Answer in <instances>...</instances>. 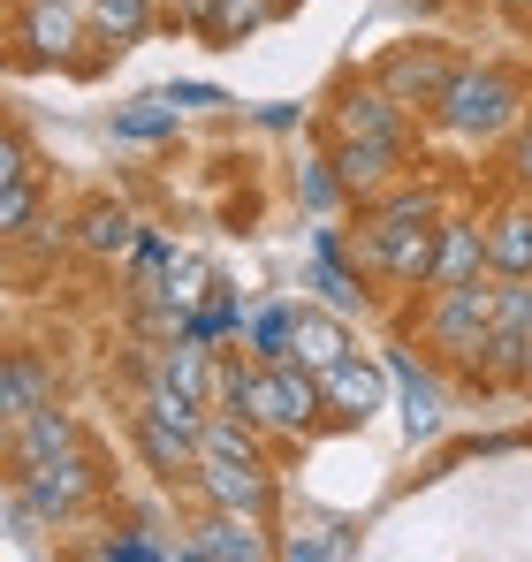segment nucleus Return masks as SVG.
<instances>
[{
  "label": "nucleus",
  "mask_w": 532,
  "mask_h": 562,
  "mask_svg": "<svg viewBox=\"0 0 532 562\" xmlns=\"http://www.w3.org/2000/svg\"><path fill=\"white\" fill-rule=\"evenodd\" d=\"M525 114H532V85L518 69H502V61H464L456 85L442 92V106H434V130L464 137V145H487V137L518 130Z\"/></svg>",
  "instance_id": "f257e3e1"
},
{
  "label": "nucleus",
  "mask_w": 532,
  "mask_h": 562,
  "mask_svg": "<svg viewBox=\"0 0 532 562\" xmlns=\"http://www.w3.org/2000/svg\"><path fill=\"white\" fill-rule=\"evenodd\" d=\"M8 46H15L23 69H77L85 77L77 46H99L91 0H15L8 8Z\"/></svg>",
  "instance_id": "f03ea898"
},
{
  "label": "nucleus",
  "mask_w": 532,
  "mask_h": 562,
  "mask_svg": "<svg viewBox=\"0 0 532 562\" xmlns=\"http://www.w3.org/2000/svg\"><path fill=\"white\" fill-rule=\"evenodd\" d=\"M495 296H502V281H464V289H426V304H419V342L442 358V366H479V350H487V335H495Z\"/></svg>",
  "instance_id": "7ed1b4c3"
},
{
  "label": "nucleus",
  "mask_w": 532,
  "mask_h": 562,
  "mask_svg": "<svg viewBox=\"0 0 532 562\" xmlns=\"http://www.w3.org/2000/svg\"><path fill=\"white\" fill-rule=\"evenodd\" d=\"M190 494L213 502V509H236V517H274V509H281L274 464H266L259 449H198Z\"/></svg>",
  "instance_id": "20e7f679"
},
{
  "label": "nucleus",
  "mask_w": 532,
  "mask_h": 562,
  "mask_svg": "<svg viewBox=\"0 0 532 562\" xmlns=\"http://www.w3.org/2000/svg\"><path fill=\"white\" fill-rule=\"evenodd\" d=\"M434 244H442V221H380V213L357 221L365 267H373L380 281H396V289H426V274H434Z\"/></svg>",
  "instance_id": "39448f33"
},
{
  "label": "nucleus",
  "mask_w": 532,
  "mask_h": 562,
  "mask_svg": "<svg viewBox=\"0 0 532 562\" xmlns=\"http://www.w3.org/2000/svg\"><path fill=\"white\" fill-rule=\"evenodd\" d=\"M456 54H448L442 38H411V46H388L380 61H373V85L396 99V106H411V114H434L442 92L456 85Z\"/></svg>",
  "instance_id": "423d86ee"
},
{
  "label": "nucleus",
  "mask_w": 532,
  "mask_h": 562,
  "mask_svg": "<svg viewBox=\"0 0 532 562\" xmlns=\"http://www.w3.org/2000/svg\"><path fill=\"white\" fill-rule=\"evenodd\" d=\"M328 145H343V137H373V145H411V106H396V99L380 92L373 77L365 85H343V92L328 99Z\"/></svg>",
  "instance_id": "0eeeda50"
},
{
  "label": "nucleus",
  "mask_w": 532,
  "mask_h": 562,
  "mask_svg": "<svg viewBox=\"0 0 532 562\" xmlns=\"http://www.w3.org/2000/svg\"><path fill=\"white\" fill-rule=\"evenodd\" d=\"M130 441H137V457H145L153 479L190 486V471H198V426L168 418L160 403H137V411H130Z\"/></svg>",
  "instance_id": "6e6552de"
},
{
  "label": "nucleus",
  "mask_w": 532,
  "mask_h": 562,
  "mask_svg": "<svg viewBox=\"0 0 532 562\" xmlns=\"http://www.w3.org/2000/svg\"><path fill=\"white\" fill-rule=\"evenodd\" d=\"M259 555H274L266 517H236V509L206 502V517L182 532V562H259Z\"/></svg>",
  "instance_id": "1a4fd4ad"
},
{
  "label": "nucleus",
  "mask_w": 532,
  "mask_h": 562,
  "mask_svg": "<svg viewBox=\"0 0 532 562\" xmlns=\"http://www.w3.org/2000/svg\"><path fill=\"white\" fill-rule=\"evenodd\" d=\"M388 366H380V358H335V366H328V373H320V387H328V418H335V426H365V418H373V411H380V403H388Z\"/></svg>",
  "instance_id": "9d476101"
},
{
  "label": "nucleus",
  "mask_w": 532,
  "mask_h": 562,
  "mask_svg": "<svg viewBox=\"0 0 532 562\" xmlns=\"http://www.w3.org/2000/svg\"><path fill=\"white\" fill-rule=\"evenodd\" d=\"M487 213H442V244H434V274L426 289H464V281H487Z\"/></svg>",
  "instance_id": "9b49d317"
},
{
  "label": "nucleus",
  "mask_w": 532,
  "mask_h": 562,
  "mask_svg": "<svg viewBox=\"0 0 532 562\" xmlns=\"http://www.w3.org/2000/svg\"><path fill=\"white\" fill-rule=\"evenodd\" d=\"M487 267L495 281H532V198H502L487 205Z\"/></svg>",
  "instance_id": "f8f14e48"
},
{
  "label": "nucleus",
  "mask_w": 532,
  "mask_h": 562,
  "mask_svg": "<svg viewBox=\"0 0 532 562\" xmlns=\"http://www.w3.org/2000/svg\"><path fill=\"white\" fill-rule=\"evenodd\" d=\"M46 403H54V366L15 342V350L0 358V426H23V418L46 411Z\"/></svg>",
  "instance_id": "ddd939ff"
},
{
  "label": "nucleus",
  "mask_w": 532,
  "mask_h": 562,
  "mask_svg": "<svg viewBox=\"0 0 532 562\" xmlns=\"http://www.w3.org/2000/svg\"><path fill=\"white\" fill-rule=\"evenodd\" d=\"M328 160H335V176H343V190H351V205H365V198H380V190L396 183V168H403V145L343 137V145H328Z\"/></svg>",
  "instance_id": "4468645a"
},
{
  "label": "nucleus",
  "mask_w": 532,
  "mask_h": 562,
  "mask_svg": "<svg viewBox=\"0 0 532 562\" xmlns=\"http://www.w3.org/2000/svg\"><path fill=\"white\" fill-rule=\"evenodd\" d=\"M85 434H77V418L69 411H31L23 426H8V471H31V464H54V457H69Z\"/></svg>",
  "instance_id": "2eb2a0df"
},
{
  "label": "nucleus",
  "mask_w": 532,
  "mask_h": 562,
  "mask_svg": "<svg viewBox=\"0 0 532 562\" xmlns=\"http://www.w3.org/2000/svg\"><path fill=\"white\" fill-rule=\"evenodd\" d=\"M312 289H320L335 312H365V304H373V289H365V274L351 267V251H343L335 228H312Z\"/></svg>",
  "instance_id": "dca6fc26"
},
{
  "label": "nucleus",
  "mask_w": 532,
  "mask_h": 562,
  "mask_svg": "<svg viewBox=\"0 0 532 562\" xmlns=\"http://www.w3.org/2000/svg\"><path fill=\"white\" fill-rule=\"evenodd\" d=\"M137 236H145V228H137V213H130L122 198H91L85 213H77V251H85V259H130Z\"/></svg>",
  "instance_id": "f3484780"
},
{
  "label": "nucleus",
  "mask_w": 532,
  "mask_h": 562,
  "mask_svg": "<svg viewBox=\"0 0 532 562\" xmlns=\"http://www.w3.org/2000/svg\"><path fill=\"white\" fill-rule=\"evenodd\" d=\"M388 373L403 387V434H411V441H434V434H442V380L426 373V366H411L403 342L388 350Z\"/></svg>",
  "instance_id": "a211bd4d"
},
{
  "label": "nucleus",
  "mask_w": 532,
  "mask_h": 562,
  "mask_svg": "<svg viewBox=\"0 0 532 562\" xmlns=\"http://www.w3.org/2000/svg\"><path fill=\"white\" fill-rule=\"evenodd\" d=\"M357 342H351V327H343V312L335 304H297V350L289 358H304L312 373H328L335 358H351Z\"/></svg>",
  "instance_id": "6ab92c4d"
},
{
  "label": "nucleus",
  "mask_w": 532,
  "mask_h": 562,
  "mask_svg": "<svg viewBox=\"0 0 532 562\" xmlns=\"http://www.w3.org/2000/svg\"><path fill=\"white\" fill-rule=\"evenodd\" d=\"M176 122H182L176 85H168V92L130 99V106H114V137H122V145H153V137H176Z\"/></svg>",
  "instance_id": "aec40b11"
},
{
  "label": "nucleus",
  "mask_w": 532,
  "mask_h": 562,
  "mask_svg": "<svg viewBox=\"0 0 532 562\" xmlns=\"http://www.w3.org/2000/svg\"><path fill=\"white\" fill-rule=\"evenodd\" d=\"M525 350H532L525 327H495L487 350H479V366H472V380L479 387H525Z\"/></svg>",
  "instance_id": "412c9836"
},
{
  "label": "nucleus",
  "mask_w": 532,
  "mask_h": 562,
  "mask_svg": "<svg viewBox=\"0 0 532 562\" xmlns=\"http://www.w3.org/2000/svg\"><path fill=\"white\" fill-rule=\"evenodd\" d=\"M244 327H252V312H244V296H236L229 281H213V296H206V304L190 312V327H182V335H198V342H213V350H221V342H236Z\"/></svg>",
  "instance_id": "4be33fe9"
},
{
  "label": "nucleus",
  "mask_w": 532,
  "mask_h": 562,
  "mask_svg": "<svg viewBox=\"0 0 532 562\" xmlns=\"http://www.w3.org/2000/svg\"><path fill=\"white\" fill-rule=\"evenodd\" d=\"M365 213H380V221H442V190L426 183V176H396V183L380 190V198H365Z\"/></svg>",
  "instance_id": "5701e85b"
},
{
  "label": "nucleus",
  "mask_w": 532,
  "mask_h": 562,
  "mask_svg": "<svg viewBox=\"0 0 532 562\" xmlns=\"http://www.w3.org/2000/svg\"><path fill=\"white\" fill-rule=\"evenodd\" d=\"M213 267H206V259H198V251H176V267H168V274L153 281V289H145V296H168V304H176V312H198V304H206V296H213Z\"/></svg>",
  "instance_id": "b1692460"
},
{
  "label": "nucleus",
  "mask_w": 532,
  "mask_h": 562,
  "mask_svg": "<svg viewBox=\"0 0 532 562\" xmlns=\"http://www.w3.org/2000/svg\"><path fill=\"white\" fill-rule=\"evenodd\" d=\"M274 555H289V562H351L357 555V532H351V525H304V532H289Z\"/></svg>",
  "instance_id": "393cba45"
},
{
  "label": "nucleus",
  "mask_w": 532,
  "mask_h": 562,
  "mask_svg": "<svg viewBox=\"0 0 532 562\" xmlns=\"http://www.w3.org/2000/svg\"><path fill=\"white\" fill-rule=\"evenodd\" d=\"M244 350L252 358H289L297 350V304H266V312H252V327H244Z\"/></svg>",
  "instance_id": "a878e982"
},
{
  "label": "nucleus",
  "mask_w": 532,
  "mask_h": 562,
  "mask_svg": "<svg viewBox=\"0 0 532 562\" xmlns=\"http://www.w3.org/2000/svg\"><path fill=\"white\" fill-rule=\"evenodd\" d=\"M91 23H99V38L122 54V46H137V38L153 31V0H91Z\"/></svg>",
  "instance_id": "bb28decb"
},
{
  "label": "nucleus",
  "mask_w": 532,
  "mask_h": 562,
  "mask_svg": "<svg viewBox=\"0 0 532 562\" xmlns=\"http://www.w3.org/2000/svg\"><path fill=\"white\" fill-rule=\"evenodd\" d=\"M38 228V183H0V236L23 244Z\"/></svg>",
  "instance_id": "cd10ccee"
},
{
  "label": "nucleus",
  "mask_w": 532,
  "mask_h": 562,
  "mask_svg": "<svg viewBox=\"0 0 532 562\" xmlns=\"http://www.w3.org/2000/svg\"><path fill=\"white\" fill-rule=\"evenodd\" d=\"M297 190H304V205H312V213H335V205H351V190H343V176H335V160H328V153H320V160L297 176Z\"/></svg>",
  "instance_id": "c85d7f7f"
},
{
  "label": "nucleus",
  "mask_w": 532,
  "mask_h": 562,
  "mask_svg": "<svg viewBox=\"0 0 532 562\" xmlns=\"http://www.w3.org/2000/svg\"><path fill=\"white\" fill-rule=\"evenodd\" d=\"M0 183H38V160H31V137L8 122V137H0Z\"/></svg>",
  "instance_id": "c756f323"
},
{
  "label": "nucleus",
  "mask_w": 532,
  "mask_h": 562,
  "mask_svg": "<svg viewBox=\"0 0 532 562\" xmlns=\"http://www.w3.org/2000/svg\"><path fill=\"white\" fill-rule=\"evenodd\" d=\"M176 99H182V106H198V114H221V106H236L229 92H213V85H176Z\"/></svg>",
  "instance_id": "7c9ffc66"
},
{
  "label": "nucleus",
  "mask_w": 532,
  "mask_h": 562,
  "mask_svg": "<svg viewBox=\"0 0 532 562\" xmlns=\"http://www.w3.org/2000/svg\"><path fill=\"white\" fill-rule=\"evenodd\" d=\"M510 183H518V190L532 198V130L518 137V153H510Z\"/></svg>",
  "instance_id": "2f4dec72"
},
{
  "label": "nucleus",
  "mask_w": 532,
  "mask_h": 562,
  "mask_svg": "<svg viewBox=\"0 0 532 562\" xmlns=\"http://www.w3.org/2000/svg\"><path fill=\"white\" fill-rule=\"evenodd\" d=\"M176 23L182 31H206L213 23V0H176Z\"/></svg>",
  "instance_id": "473e14b6"
},
{
  "label": "nucleus",
  "mask_w": 532,
  "mask_h": 562,
  "mask_svg": "<svg viewBox=\"0 0 532 562\" xmlns=\"http://www.w3.org/2000/svg\"><path fill=\"white\" fill-rule=\"evenodd\" d=\"M502 15H518V23H532V0H502Z\"/></svg>",
  "instance_id": "72a5a7b5"
},
{
  "label": "nucleus",
  "mask_w": 532,
  "mask_h": 562,
  "mask_svg": "<svg viewBox=\"0 0 532 562\" xmlns=\"http://www.w3.org/2000/svg\"><path fill=\"white\" fill-rule=\"evenodd\" d=\"M525 395H532V350H525Z\"/></svg>",
  "instance_id": "f704fd0d"
}]
</instances>
